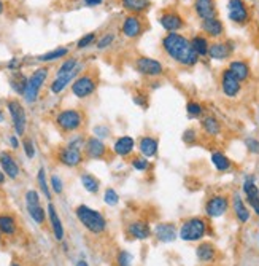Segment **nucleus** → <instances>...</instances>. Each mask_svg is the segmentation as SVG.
Here are the masks:
<instances>
[{
	"instance_id": "obj_1",
	"label": "nucleus",
	"mask_w": 259,
	"mask_h": 266,
	"mask_svg": "<svg viewBox=\"0 0 259 266\" xmlns=\"http://www.w3.org/2000/svg\"><path fill=\"white\" fill-rule=\"evenodd\" d=\"M161 48L170 61L183 67H194L200 57L193 50L191 40L180 32H169L161 38Z\"/></svg>"
},
{
	"instance_id": "obj_2",
	"label": "nucleus",
	"mask_w": 259,
	"mask_h": 266,
	"mask_svg": "<svg viewBox=\"0 0 259 266\" xmlns=\"http://www.w3.org/2000/svg\"><path fill=\"white\" fill-rule=\"evenodd\" d=\"M75 215H77L78 222L93 234H102L107 230V220L99 211L91 209L89 206H78L75 209Z\"/></svg>"
},
{
	"instance_id": "obj_3",
	"label": "nucleus",
	"mask_w": 259,
	"mask_h": 266,
	"mask_svg": "<svg viewBox=\"0 0 259 266\" xmlns=\"http://www.w3.org/2000/svg\"><path fill=\"white\" fill-rule=\"evenodd\" d=\"M207 231H209V225H207L205 218L191 217L181 223L180 230H178V238L185 242H197L205 238Z\"/></svg>"
},
{
	"instance_id": "obj_4",
	"label": "nucleus",
	"mask_w": 259,
	"mask_h": 266,
	"mask_svg": "<svg viewBox=\"0 0 259 266\" xmlns=\"http://www.w3.org/2000/svg\"><path fill=\"white\" fill-rule=\"evenodd\" d=\"M49 77V67L43 66V67H38L35 69L31 77L27 80V88H26V92H24V101L27 104H35L40 97V91L47 83V80Z\"/></svg>"
},
{
	"instance_id": "obj_5",
	"label": "nucleus",
	"mask_w": 259,
	"mask_h": 266,
	"mask_svg": "<svg viewBox=\"0 0 259 266\" xmlns=\"http://www.w3.org/2000/svg\"><path fill=\"white\" fill-rule=\"evenodd\" d=\"M54 123L65 134L75 132L84 124V113L78 108H64L56 115Z\"/></svg>"
},
{
	"instance_id": "obj_6",
	"label": "nucleus",
	"mask_w": 259,
	"mask_h": 266,
	"mask_svg": "<svg viewBox=\"0 0 259 266\" xmlns=\"http://www.w3.org/2000/svg\"><path fill=\"white\" fill-rule=\"evenodd\" d=\"M134 69L140 75H143V77H146V78L162 77L164 72H165L164 62L159 61V59H154V57H149V56H139V57H135Z\"/></svg>"
},
{
	"instance_id": "obj_7",
	"label": "nucleus",
	"mask_w": 259,
	"mask_h": 266,
	"mask_svg": "<svg viewBox=\"0 0 259 266\" xmlns=\"http://www.w3.org/2000/svg\"><path fill=\"white\" fill-rule=\"evenodd\" d=\"M7 110L10 113L11 123H13L15 134L18 137L24 136L26 129H27V115H26L24 106H22L18 99H8L7 101Z\"/></svg>"
},
{
	"instance_id": "obj_8",
	"label": "nucleus",
	"mask_w": 259,
	"mask_h": 266,
	"mask_svg": "<svg viewBox=\"0 0 259 266\" xmlns=\"http://www.w3.org/2000/svg\"><path fill=\"white\" fill-rule=\"evenodd\" d=\"M97 85L99 83H97L94 73H81L70 85V89L77 99H88V97H91L97 91Z\"/></svg>"
},
{
	"instance_id": "obj_9",
	"label": "nucleus",
	"mask_w": 259,
	"mask_h": 266,
	"mask_svg": "<svg viewBox=\"0 0 259 266\" xmlns=\"http://www.w3.org/2000/svg\"><path fill=\"white\" fill-rule=\"evenodd\" d=\"M145 27H146L145 19L140 15H128L123 19V22H121L119 31L123 34V37H126L128 40H137L143 35Z\"/></svg>"
},
{
	"instance_id": "obj_10",
	"label": "nucleus",
	"mask_w": 259,
	"mask_h": 266,
	"mask_svg": "<svg viewBox=\"0 0 259 266\" xmlns=\"http://www.w3.org/2000/svg\"><path fill=\"white\" fill-rule=\"evenodd\" d=\"M158 22L159 26L164 29V31L169 32H180L181 29H185V19L183 16L178 13L177 10H164L161 11L158 16Z\"/></svg>"
},
{
	"instance_id": "obj_11",
	"label": "nucleus",
	"mask_w": 259,
	"mask_h": 266,
	"mask_svg": "<svg viewBox=\"0 0 259 266\" xmlns=\"http://www.w3.org/2000/svg\"><path fill=\"white\" fill-rule=\"evenodd\" d=\"M229 211V198L226 195H213L205 202V213L210 218H220Z\"/></svg>"
},
{
	"instance_id": "obj_12",
	"label": "nucleus",
	"mask_w": 259,
	"mask_h": 266,
	"mask_svg": "<svg viewBox=\"0 0 259 266\" xmlns=\"http://www.w3.org/2000/svg\"><path fill=\"white\" fill-rule=\"evenodd\" d=\"M227 18L235 24L243 26L250 21V11L243 0H229L227 2Z\"/></svg>"
},
{
	"instance_id": "obj_13",
	"label": "nucleus",
	"mask_w": 259,
	"mask_h": 266,
	"mask_svg": "<svg viewBox=\"0 0 259 266\" xmlns=\"http://www.w3.org/2000/svg\"><path fill=\"white\" fill-rule=\"evenodd\" d=\"M220 86L223 94L227 97V99H235L239 97L240 91H242V82H239L237 78L234 77L232 72L229 69H224L220 78Z\"/></svg>"
},
{
	"instance_id": "obj_14",
	"label": "nucleus",
	"mask_w": 259,
	"mask_h": 266,
	"mask_svg": "<svg viewBox=\"0 0 259 266\" xmlns=\"http://www.w3.org/2000/svg\"><path fill=\"white\" fill-rule=\"evenodd\" d=\"M137 148V141L132 136L123 134L114 139L113 145H112V152L119 156V158H129L132 156V153L135 152Z\"/></svg>"
},
{
	"instance_id": "obj_15",
	"label": "nucleus",
	"mask_w": 259,
	"mask_h": 266,
	"mask_svg": "<svg viewBox=\"0 0 259 266\" xmlns=\"http://www.w3.org/2000/svg\"><path fill=\"white\" fill-rule=\"evenodd\" d=\"M57 161L65 167H78L84 161V156H83L81 150L64 145L59 148V152H57Z\"/></svg>"
},
{
	"instance_id": "obj_16",
	"label": "nucleus",
	"mask_w": 259,
	"mask_h": 266,
	"mask_svg": "<svg viewBox=\"0 0 259 266\" xmlns=\"http://www.w3.org/2000/svg\"><path fill=\"white\" fill-rule=\"evenodd\" d=\"M81 69H83V66L78 64V67L72 72H68L65 75H56L53 82L49 83V91L53 92V94H61L68 85H72L75 80L81 75Z\"/></svg>"
},
{
	"instance_id": "obj_17",
	"label": "nucleus",
	"mask_w": 259,
	"mask_h": 266,
	"mask_svg": "<svg viewBox=\"0 0 259 266\" xmlns=\"http://www.w3.org/2000/svg\"><path fill=\"white\" fill-rule=\"evenodd\" d=\"M108 153V148L105 145V142L102 139L91 136L86 139L84 143V155L88 156L89 160H103Z\"/></svg>"
},
{
	"instance_id": "obj_18",
	"label": "nucleus",
	"mask_w": 259,
	"mask_h": 266,
	"mask_svg": "<svg viewBox=\"0 0 259 266\" xmlns=\"http://www.w3.org/2000/svg\"><path fill=\"white\" fill-rule=\"evenodd\" d=\"M137 150H139V153L142 156H145L148 160L156 158L159 153V139L151 134L142 136L139 141H137Z\"/></svg>"
},
{
	"instance_id": "obj_19",
	"label": "nucleus",
	"mask_w": 259,
	"mask_h": 266,
	"mask_svg": "<svg viewBox=\"0 0 259 266\" xmlns=\"http://www.w3.org/2000/svg\"><path fill=\"white\" fill-rule=\"evenodd\" d=\"M153 236L162 244H170L178 238V230L175 227V223L169 222H161L158 223L153 230Z\"/></svg>"
},
{
	"instance_id": "obj_20",
	"label": "nucleus",
	"mask_w": 259,
	"mask_h": 266,
	"mask_svg": "<svg viewBox=\"0 0 259 266\" xmlns=\"http://www.w3.org/2000/svg\"><path fill=\"white\" fill-rule=\"evenodd\" d=\"M151 233L153 231L149 228V223L145 220H134L126 227V234L134 241H145L151 236Z\"/></svg>"
},
{
	"instance_id": "obj_21",
	"label": "nucleus",
	"mask_w": 259,
	"mask_h": 266,
	"mask_svg": "<svg viewBox=\"0 0 259 266\" xmlns=\"http://www.w3.org/2000/svg\"><path fill=\"white\" fill-rule=\"evenodd\" d=\"M193 8H194L195 16H197L200 21L216 18L218 16L215 0H194Z\"/></svg>"
},
{
	"instance_id": "obj_22",
	"label": "nucleus",
	"mask_w": 259,
	"mask_h": 266,
	"mask_svg": "<svg viewBox=\"0 0 259 266\" xmlns=\"http://www.w3.org/2000/svg\"><path fill=\"white\" fill-rule=\"evenodd\" d=\"M0 167H2V171L5 172V176L11 178V180L18 178L21 174L18 161H16L15 156L8 152H0Z\"/></svg>"
},
{
	"instance_id": "obj_23",
	"label": "nucleus",
	"mask_w": 259,
	"mask_h": 266,
	"mask_svg": "<svg viewBox=\"0 0 259 266\" xmlns=\"http://www.w3.org/2000/svg\"><path fill=\"white\" fill-rule=\"evenodd\" d=\"M232 45L229 42H213L209 48V57L213 61H226L232 54Z\"/></svg>"
},
{
	"instance_id": "obj_24",
	"label": "nucleus",
	"mask_w": 259,
	"mask_h": 266,
	"mask_svg": "<svg viewBox=\"0 0 259 266\" xmlns=\"http://www.w3.org/2000/svg\"><path fill=\"white\" fill-rule=\"evenodd\" d=\"M200 128H202L204 134L209 137H218L223 132V124L215 115H204L200 118Z\"/></svg>"
},
{
	"instance_id": "obj_25",
	"label": "nucleus",
	"mask_w": 259,
	"mask_h": 266,
	"mask_svg": "<svg viewBox=\"0 0 259 266\" xmlns=\"http://www.w3.org/2000/svg\"><path fill=\"white\" fill-rule=\"evenodd\" d=\"M243 193L246 196V202L251 206V209L255 211L259 207V188L258 185L255 183V177L246 176L243 180Z\"/></svg>"
},
{
	"instance_id": "obj_26",
	"label": "nucleus",
	"mask_w": 259,
	"mask_h": 266,
	"mask_svg": "<svg viewBox=\"0 0 259 266\" xmlns=\"http://www.w3.org/2000/svg\"><path fill=\"white\" fill-rule=\"evenodd\" d=\"M47 212H48V217H49V223H51V230H53L54 239L56 241H62V239H64V236H65L64 225H62L61 217H59V213H57L56 206L53 204V202H49V204H48Z\"/></svg>"
},
{
	"instance_id": "obj_27",
	"label": "nucleus",
	"mask_w": 259,
	"mask_h": 266,
	"mask_svg": "<svg viewBox=\"0 0 259 266\" xmlns=\"http://www.w3.org/2000/svg\"><path fill=\"white\" fill-rule=\"evenodd\" d=\"M200 29H202V32L207 37L211 38H220L224 34V24L221 22V19H218V16L216 18L200 21Z\"/></svg>"
},
{
	"instance_id": "obj_28",
	"label": "nucleus",
	"mask_w": 259,
	"mask_h": 266,
	"mask_svg": "<svg viewBox=\"0 0 259 266\" xmlns=\"http://www.w3.org/2000/svg\"><path fill=\"white\" fill-rule=\"evenodd\" d=\"M232 211H234L235 218H237L240 223H246L250 220L251 212L248 207H246L245 201L242 199V196L239 193H234V196H232Z\"/></svg>"
},
{
	"instance_id": "obj_29",
	"label": "nucleus",
	"mask_w": 259,
	"mask_h": 266,
	"mask_svg": "<svg viewBox=\"0 0 259 266\" xmlns=\"http://www.w3.org/2000/svg\"><path fill=\"white\" fill-rule=\"evenodd\" d=\"M119 5L129 15H142L151 7V0H119Z\"/></svg>"
},
{
	"instance_id": "obj_30",
	"label": "nucleus",
	"mask_w": 259,
	"mask_h": 266,
	"mask_svg": "<svg viewBox=\"0 0 259 266\" xmlns=\"http://www.w3.org/2000/svg\"><path fill=\"white\" fill-rule=\"evenodd\" d=\"M229 71L232 72V75L235 78L239 80V82H246V80L250 78V73H251V69L248 66V62L246 61H242V59H234L229 62Z\"/></svg>"
},
{
	"instance_id": "obj_31",
	"label": "nucleus",
	"mask_w": 259,
	"mask_h": 266,
	"mask_svg": "<svg viewBox=\"0 0 259 266\" xmlns=\"http://www.w3.org/2000/svg\"><path fill=\"white\" fill-rule=\"evenodd\" d=\"M195 257L202 263H211L216 258V248L211 242H202L195 248Z\"/></svg>"
},
{
	"instance_id": "obj_32",
	"label": "nucleus",
	"mask_w": 259,
	"mask_h": 266,
	"mask_svg": "<svg viewBox=\"0 0 259 266\" xmlns=\"http://www.w3.org/2000/svg\"><path fill=\"white\" fill-rule=\"evenodd\" d=\"M191 40L193 50L195 51V54L199 57H205L209 56V48H210V40L204 34H195L194 37L189 38Z\"/></svg>"
},
{
	"instance_id": "obj_33",
	"label": "nucleus",
	"mask_w": 259,
	"mask_h": 266,
	"mask_svg": "<svg viewBox=\"0 0 259 266\" xmlns=\"http://www.w3.org/2000/svg\"><path fill=\"white\" fill-rule=\"evenodd\" d=\"M210 161H211V164L215 166V169L218 172H227L232 167V163H231V160H229V156L226 153L220 152V150L211 152Z\"/></svg>"
},
{
	"instance_id": "obj_34",
	"label": "nucleus",
	"mask_w": 259,
	"mask_h": 266,
	"mask_svg": "<svg viewBox=\"0 0 259 266\" xmlns=\"http://www.w3.org/2000/svg\"><path fill=\"white\" fill-rule=\"evenodd\" d=\"M68 48L67 46H57V48L48 51V53H43L37 56V61L38 62H43V64H48V62H54V61H59V59H64V57L68 56Z\"/></svg>"
},
{
	"instance_id": "obj_35",
	"label": "nucleus",
	"mask_w": 259,
	"mask_h": 266,
	"mask_svg": "<svg viewBox=\"0 0 259 266\" xmlns=\"http://www.w3.org/2000/svg\"><path fill=\"white\" fill-rule=\"evenodd\" d=\"M27 80H29V77H26V75L22 73L21 71L19 72H13V75H11V78H10L11 89H13L16 94L24 96L26 88H27Z\"/></svg>"
},
{
	"instance_id": "obj_36",
	"label": "nucleus",
	"mask_w": 259,
	"mask_h": 266,
	"mask_svg": "<svg viewBox=\"0 0 259 266\" xmlns=\"http://www.w3.org/2000/svg\"><path fill=\"white\" fill-rule=\"evenodd\" d=\"M80 180H81L83 188H84L88 193L96 195L97 192H99V188H100V182H99V178L94 177L93 174H88V172H84V174L80 176Z\"/></svg>"
},
{
	"instance_id": "obj_37",
	"label": "nucleus",
	"mask_w": 259,
	"mask_h": 266,
	"mask_svg": "<svg viewBox=\"0 0 259 266\" xmlns=\"http://www.w3.org/2000/svg\"><path fill=\"white\" fill-rule=\"evenodd\" d=\"M0 233L5 236H13L16 233V220L8 213L0 215Z\"/></svg>"
},
{
	"instance_id": "obj_38",
	"label": "nucleus",
	"mask_w": 259,
	"mask_h": 266,
	"mask_svg": "<svg viewBox=\"0 0 259 266\" xmlns=\"http://www.w3.org/2000/svg\"><path fill=\"white\" fill-rule=\"evenodd\" d=\"M204 112H205V108L204 106L200 102L197 101H189L186 104V115L191 120H195V118H202L204 117Z\"/></svg>"
},
{
	"instance_id": "obj_39",
	"label": "nucleus",
	"mask_w": 259,
	"mask_h": 266,
	"mask_svg": "<svg viewBox=\"0 0 259 266\" xmlns=\"http://www.w3.org/2000/svg\"><path fill=\"white\" fill-rule=\"evenodd\" d=\"M130 166L132 169H135L137 172H146L149 167H151V163H149V160L145 158V156L137 155L130 158Z\"/></svg>"
},
{
	"instance_id": "obj_40",
	"label": "nucleus",
	"mask_w": 259,
	"mask_h": 266,
	"mask_svg": "<svg viewBox=\"0 0 259 266\" xmlns=\"http://www.w3.org/2000/svg\"><path fill=\"white\" fill-rule=\"evenodd\" d=\"M78 57H75V56H70V57H65L64 61H62V64L59 66V69H57V72L56 75H65L68 72H72L75 71V69L78 67Z\"/></svg>"
},
{
	"instance_id": "obj_41",
	"label": "nucleus",
	"mask_w": 259,
	"mask_h": 266,
	"mask_svg": "<svg viewBox=\"0 0 259 266\" xmlns=\"http://www.w3.org/2000/svg\"><path fill=\"white\" fill-rule=\"evenodd\" d=\"M37 183H38L40 190L43 192L45 198L51 199V192H49V185L47 182V171H45V167H40L37 172Z\"/></svg>"
},
{
	"instance_id": "obj_42",
	"label": "nucleus",
	"mask_w": 259,
	"mask_h": 266,
	"mask_svg": "<svg viewBox=\"0 0 259 266\" xmlns=\"http://www.w3.org/2000/svg\"><path fill=\"white\" fill-rule=\"evenodd\" d=\"M29 215L37 225H43L45 218H47V211L43 209L42 206H33V207H27Z\"/></svg>"
},
{
	"instance_id": "obj_43",
	"label": "nucleus",
	"mask_w": 259,
	"mask_h": 266,
	"mask_svg": "<svg viewBox=\"0 0 259 266\" xmlns=\"http://www.w3.org/2000/svg\"><path fill=\"white\" fill-rule=\"evenodd\" d=\"M181 141H183L185 145L194 147L195 143H197V141H199V132L195 131L194 128H186L185 131H183V134H181Z\"/></svg>"
},
{
	"instance_id": "obj_44",
	"label": "nucleus",
	"mask_w": 259,
	"mask_h": 266,
	"mask_svg": "<svg viewBox=\"0 0 259 266\" xmlns=\"http://www.w3.org/2000/svg\"><path fill=\"white\" fill-rule=\"evenodd\" d=\"M132 102H134L137 107H140L142 110H146L149 107V97L146 92L143 91H135L134 94H132Z\"/></svg>"
},
{
	"instance_id": "obj_45",
	"label": "nucleus",
	"mask_w": 259,
	"mask_h": 266,
	"mask_svg": "<svg viewBox=\"0 0 259 266\" xmlns=\"http://www.w3.org/2000/svg\"><path fill=\"white\" fill-rule=\"evenodd\" d=\"M114 43V34L113 32H105L103 35H100L99 38H97V42H96V48L97 50H107V48H110V46Z\"/></svg>"
},
{
	"instance_id": "obj_46",
	"label": "nucleus",
	"mask_w": 259,
	"mask_h": 266,
	"mask_svg": "<svg viewBox=\"0 0 259 266\" xmlns=\"http://www.w3.org/2000/svg\"><path fill=\"white\" fill-rule=\"evenodd\" d=\"M96 42H97V34L96 32H88L77 42V48L78 50H86V48H89V46L96 45Z\"/></svg>"
},
{
	"instance_id": "obj_47",
	"label": "nucleus",
	"mask_w": 259,
	"mask_h": 266,
	"mask_svg": "<svg viewBox=\"0 0 259 266\" xmlns=\"http://www.w3.org/2000/svg\"><path fill=\"white\" fill-rule=\"evenodd\" d=\"M103 202H105L107 206H110V207L118 206V202H119V195H118L116 190L112 188V187H108V188L105 190V193H103Z\"/></svg>"
},
{
	"instance_id": "obj_48",
	"label": "nucleus",
	"mask_w": 259,
	"mask_h": 266,
	"mask_svg": "<svg viewBox=\"0 0 259 266\" xmlns=\"http://www.w3.org/2000/svg\"><path fill=\"white\" fill-rule=\"evenodd\" d=\"M22 150H24V155L27 156L29 160H33L35 158V153H37V150H35V143H33V141L31 137H24L22 139Z\"/></svg>"
},
{
	"instance_id": "obj_49",
	"label": "nucleus",
	"mask_w": 259,
	"mask_h": 266,
	"mask_svg": "<svg viewBox=\"0 0 259 266\" xmlns=\"http://www.w3.org/2000/svg\"><path fill=\"white\" fill-rule=\"evenodd\" d=\"M134 263V255L128 250H119L116 255V265L118 266H132Z\"/></svg>"
},
{
	"instance_id": "obj_50",
	"label": "nucleus",
	"mask_w": 259,
	"mask_h": 266,
	"mask_svg": "<svg viewBox=\"0 0 259 266\" xmlns=\"http://www.w3.org/2000/svg\"><path fill=\"white\" fill-rule=\"evenodd\" d=\"M26 207H33V206H40V195L35 190H29L26 192Z\"/></svg>"
},
{
	"instance_id": "obj_51",
	"label": "nucleus",
	"mask_w": 259,
	"mask_h": 266,
	"mask_svg": "<svg viewBox=\"0 0 259 266\" xmlns=\"http://www.w3.org/2000/svg\"><path fill=\"white\" fill-rule=\"evenodd\" d=\"M243 143H245L246 150H248L251 155L259 156V139H256V137H246L245 141H243Z\"/></svg>"
},
{
	"instance_id": "obj_52",
	"label": "nucleus",
	"mask_w": 259,
	"mask_h": 266,
	"mask_svg": "<svg viewBox=\"0 0 259 266\" xmlns=\"http://www.w3.org/2000/svg\"><path fill=\"white\" fill-rule=\"evenodd\" d=\"M93 134L103 141V139H108V137L112 136V129L108 128L107 124H97V126H94Z\"/></svg>"
},
{
	"instance_id": "obj_53",
	"label": "nucleus",
	"mask_w": 259,
	"mask_h": 266,
	"mask_svg": "<svg viewBox=\"0 0 259 266\" xmlns=\"http://www.w3.org/2000/svg\"><path fill=\"white\" fill-rule=\"evenodd\" d=\"M49 187L51 190L56 193V195H61L62 192H64V183H62V178L59 176H51L49 178Z\"/></svg>"
},
{
	"instance_id": "obj_54",
	"label": "nucleus",
	"mask_w": 259,
	"mask_h": 266,
	"mask_svg": "<svg viewBox=\"0 0 259 266\" xmlns=\"http://www.w3.org/2000/svg\"><path fill=\"white\" fill-rule=\"evenodd\" d=\"M84 143H86V139H84L81 134H75V136H72L70 139H68V143H67V145H68V147H72V148L81 150V148H84Z\"/></svg>"
},
{
	"instance_id": "obj_55",
	"label": "nucleus",
	"mask_w": 259,
	"mask_h": 266,
	"mask_svg": "<svg viewBox=\"0 0 259 266\" xmlns=\"http://www.w3.org/2000/svg\"><path fill=\"white\" fill-rule=\"evenodd\" d=\"M21 66H22V62L19 57H11V59L8 61V64H7V69L11 72H19L21 71Z\"/></svg>"
},
{
	"instance_id": "obj_56",
	"label": "nucleus",
	"mask_w": 259,
	"mask_h": 266,
	"mask_svg": "<svg viewBox=\"0 0 259 266\" xmlns=\"http://www.w3.org/2000/svg\"><path fill=\"white\" fill-rule=\"evenodd\" d=\"M8 142H10V147L13 148V150H18L19 147H21V143H19V139H18V136H10L8 137Z\"/></svg>"
},
{
	"instance_id": "obj_57",
	"label": "nucleus",
	"mask_w": 259,
	"mask_h": 266,
	"mask_svg": "<svg viewBox=\"0 0 259 266\" xmlns=\"http://www.w3.org/2000/svg\"><path fill=\"white\" fill-rule=\"evenodd\" d=\"M83 3L86 5V7L94 8V7H99V5H102L103 0H83Z\"/></svg>"
},
{
	"instance_id": "obj_58",
	"label": "nucleus",
	"mask_w": 259,
	"mask_h": 266,
	"mask_svg": "<svg viewBox=\"0 0 259 266\" xmlns=\"http://www.w3.org/2000/svg\"><path fill=\"white\" fill-rule=\"evenodd\" d=\"M5 178H7V176H5V172L0 169V185L5 183Z\"/></svg>"
},
{
	"instance_id": "obj_59",
	"label": "nucleus",
	"mask_w": 259,
	"mask_h": 266,
	"mask_svg": "<svg viewBox=\"0 0 259 266\" xmlns=\"http://www.w3.org/2000/svg\"><path fill=\"white\" fill-rule=\"evenodd\" d=\"M77 266H89V265H88V262H86V260H78Z\"/></svg>"
},
{
	"instance_id": "obj_60",
	"label": "nucleus",
	"mask_w": 259,
	"mask_h": 266,
	"mask_svg": "<svg viewBox=\"0 0 259 266\" xmlns=\"http://www.w3.org/2000/svg\"><path fill=\"white\" fill-rule=\"evenodd\" d=\"M3 121H5V112L0 108V123H3Z\"/></svg>"
},
{
	"instance_id": "obj_61",
	"label": "nucleus",
	"mask_w": 259,
	"mask_h": 266,
	"mask_svg": "<svg viewBox=\"0 0 259 266\" xmlns=\"http://www.w3.org/2000/svg\"><path fill=\"white\" fill-rule=\"evenodd\" d=\"M5 11V3H3V0H0V15H2Z\"/></svg>"
},
{
	"instance_id": "obj_62",
	"label": "nucleus",
	"mask_w": 259,
	"mask_h": 266,
	"mask_svg": "<svg viewBox=\"0 0 259 266\" xmlns=\"http://www.w3.org/2000/svg\"><path fill=\"white\" fill-rule=\"evenodd\" d=\"M255 213H256V215L259 217V207H258V209H255Z\"/></svg>"
},
{
	"instance_id": "obj_63",
	"label": "nucleus",
	"mask_w": 259,
	"mask_h": 266,
	"mask_svg": "<svg viewBox=\"0 0 259 266\" xmlns=\"http://www.w3.org/2000/svg\"><path fill=\"white\" fill-rule=\"evenodd\" d=\"M10 266H21V265H19V263H11Z\"/></svg>"
},
{
	"instance_id": "obj_64",
	"label": "nucleus",
	"mask_w": 259,
	"mask_h": 266,
	"mask_svg": "<svg viewBox=\"0 0 259 266\" xmlns=\"http://www.w3.org/2000/svg\"><path fill=\"white\" fill-rule=\"evenodd\" d=\"M0 241H2V233H0Z\"/></svg>"
}]
</instances>
